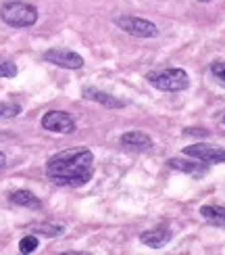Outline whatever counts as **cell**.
Instances as JSON below:
<instances>
[{"instance_id": "cell-1", "label": "cell", "mask_w": 225, "mask_h": 255, "mask_svg": "<svg viewBox=\"0 0 225 255\" xmlns=\"http://www.w3.org/2000/svg\"><path fill=\"white\" fill-rule=\"evenodd\" d=\"M46 176L57 186H85L94 176V153L85 146H77L52 155L46 163Z\"/></svg>"}, {"instance_id": "cell-2", "label": "cell", "mask_w": 225, "mask_h": 255, "mask_svg": "<svg viewBox=\"0 0 225 255\" xmlns=\"http://www.w3.org/2000/svg\"><path fill=\"white\" fill-rule=\"evenodd\" d=\"M146 80L152 88L163 92H181L190 86V76L181 67H167L146 73Z\"/></svg>"}, {"instance_id": "cell-3", "label": "cell", "mask_w": 225, "mask_h": 255, "mask_svg": "<svg viewBox=\"0 0 225 255\" xmlns=\"http://www.w3.org/2000/svg\"><path fill=\"white\" fill-rule=\"evenodd\" d=\"M0 19L10 27H31L38 21V8L29 2L10 0L0 6Z\"/></svg>"}, {"instance_id": "cell-4", "label": "cell", "mask_w": 225, "mask_h": 255, "mask_svg": "<svg viewBox=\"0 0 225 255\" xmlns=\"http://www.w3.org/2000/svg\"><path fill=\"white\" fill-rule=\"evenodd\" d=\"M115 25L121 31L136 38H156L158 36V27L148 19L142 17H134V15H121L115 19Z\"/></svg>"}, {"instance_id": "cell-5", "label": "cell", "mask_w": 225, "mask_h": 255, "mask_svg": "<svg viewBox=\"0 0 225 255\" xmlns=\"http://www.w3.org/2000/svg\"><path fill=\"white\" fill-rule=\"evenodd\" d=\"M184 155L198 159L202 163H225V148L215 146V144H207V142H194L190 146H184Z\"/></svg>"}, {"instance_id": "cell-6", "label": "cell", "mask_w": 225, "mask_h": 255, "mask_svg": "<svg viewBox=\"0 0 225 255\" xmlns=\"http://www.w3.org/2000/svg\"><path fill=\"white\" fill-rule=\"evenodd\" d=\"M42 128L55 134H73L75 132V120L67 111H48L42 115Z\"/></svg>"}, {"instance_id": "cell-7", "label": "cell", "mask_w": 225, "mask_h": 255, "mask_svg": "<svg viewBox=\"0 0 225 255\" xmlns=\"http://www.w3.org/2000/svg\"><path fill=\"white\" fill-rule=\"evenodd\" d=\"M42 57H44L46 63H52V65L63 67V69H81L83 67V57L69 48H48Z\"/></svg>"}, {"instance_id": "cell-8", "label": "cell", "mask_w": 225, "mask_h": 255, "mask_svg": "<svg viewBox=\"0 0 225 255\" xmlns=\"http://www.w3.org/2000/svg\"><path fill=\"white\" fill-rule=\"evenodd\" d=\"M169 167L171 169H177V172H181V174H188V176H194V178H202L207 172H209V163H198V159H177V157H173V159H169Z\"/></svg>"}, {"instance_id": "cell-9", "label": "cell", "mask_w": 225, "mask_h": 255, "mask_svg": "<svg viewBox=\"0 0 225 255\" xmlns=\"http://www.w3.org/2000/svg\"><path fill=\"white\" fill-rule=\"evenodd\" d=\"M81 97L88 99V101H94V103H100L102 107H106V109H123L125 107V103L121 99H117V97H113V94L104 92V90H98L94 86H85L81 90Z\"/></svg>"}, {"instance_id": "cell-10", "label": "cell", "mask_w": 225, "mask_h": 255, "mask_svg": "<svg viewBox=\"0 0 225 255\" xmlns=\"http://www.w3.org/2000/svg\"><path fill=\"white\" fill-rule=\"evenodd\" d=\"M119 142H121L125 148H132V151H150V148L154 146L152 138H150L148 134H144V132H138V130L121 134Z\"/></svg>"}, {"instance_id": "cell-11", "label": "cell", "mask_w": 225, "mask_h": 255, "mask_svg": "<svg viewBox=\"0 0 225 255\" xmlns=\"http://www.w3.org/2000/svg\"><path fill=\"white\" fill-rule=\"evenodd\" d=\"M169 241H171V230H167V228H152V230H146L140 235V243L150 249L165 247Z\"/></svg>"}, {"instance_id": "cell-12", "label": "cell", "mask_w": 225, "mask_h": 255, "mask_svg": "<svg viewBox=\"0 0 225 255\" xmlns=\"http://www.w3.org/2000/svg\"><path fill=\"white\" fill-rule=\"evenodd\" d=\"M10 203L19 205V207H27V209H40L42 207V201L31 193V190H15L10 193Z\"/></svg>"}, {"instance_id": "cell-13", "label": "cell", "mask_w": 225, "mask_h": 255, "mask_svg": "<svg viewBox=\"0 0 225 255\" xmlns=\"http://www.w3.org/2000/svg\"><path fill=\"white\" fill-rule=\"evenodd\" d=\"M200 216H202V220H207L209 224L225 228V207H221V205H202Z\"/></svg>"}, {"instance_id": "cell-14", "label": "cell", "mask_w": 225, "mask_h": 255, "mask_svg": "<svg viewBox=\"0 0 225 255\" xmlns=\"http://www.w3.org/2000/svg\"><path fill=\"white\" fill-rule=\"evenodd\" d=\"M34 232L36 235H42V237H61L63 232H65V228L59 226V224H36L34 226Z\"/></svg>"}, {"instance_id": "cell-15", "label": "cell", "mask_w": 225, "mask_h": 255, "mask_svg": "<svg viewBox=\"0 0 225 255\" xmlns=\"http://www.w3.org/2000/svg\"><path fill=\"white\" fill-rule=\"evenodd\" d=\"M19 113H21V105L19 103H10V101L0 103V118L10 120V118H17Z\"/></svg>"}, {"instance_id": "cell-16", "label": "cell", "mask_w": 225, "mask_h": 255, "mask_svg": "<svg viewBox=\"0 0 225 255\" xmlns=\"http://www.w3.org/2000/svg\"><path fill=\"white\" fill-rule=\"evenodd\" d=\"M40 247V241H38V237L36 235H27V237H23L19 241V251L21 253H34L36 249Z\"/></svg>"}, {"instance_id": "cell-17", "label": "cell", "mask_w": 225, "mask_h": 255, "mask_svg": "<svg viewBox=\"0 0 225 255\" xmlns=\"http://www.w3.org/2000/svg\"><path fill=\"white\" fill-rule=\"evenodd\" d=\"M211 73L221 86H225V61H215L211 63Z\"/></svg>"}, {"instance_id": "cell-18", "label": "cell", "mask_w": 225, "mask_h": 255, "mask_svg": "<svg viewBox=\"0 0 225 255\" xmlns=\"http://www.w3.org/2000/svg\"><path fill=\"white\" fill-rule=\"evenodd\" d=\"M17 76V65L6 59H0V78H15Z\"/></svg>"}, {"instance_id": "cell-19", "label": "cell", "mask_w": 225, "mask_h": 255, "mask_svg": "<svg viewBox=\"0 0 225 255\" xmlns=\"http://www.w3.org/2000/svg\"><path fill=\"white\" fill-rule=\"evenodd\" d=\"M186 136H209L207 130H202V128H186Z\"/></svg>"}, {"instance_id": "cell-20", "label": "cell", "mask_w": 225, "mask_h": 255, "mask_svg": "<svg viewBox=\"0 0 225 255\" xmlns=\"http://www.w3.org/2000/svg\"><path fill=\"white\" fill-rule=\"evenodd\" d=\"M4 165H6V155L0 151V167H4Z\"/></svg>"}, {"instance_id": "cell-21", "label": "cell", "mask_w": 225, "mask_h": 255, "mask_svg": "<svg viewBox=\"0 0 225 255\" xmlns=\"http://www.w3.org/2000/svg\"><path fill=\"white\" fill-rule=\"evenodd\" d=\"M196 2H211V0H196Z\"/></svg>"}, {"instance_id": "cell-22", "label": "cell", "mask_w": 225, "mask_h": 255, "mask_svg": "<svg viewBox=\"0 0 225 255\" xmlns=\"http://www.w3.org/2000/svg\"><path fill=\"white\" fill-rule=\"evenodd\" d=\"M221 122H223V126H225V118H223V120H221Z\"/></svg>"}]
</instances>
